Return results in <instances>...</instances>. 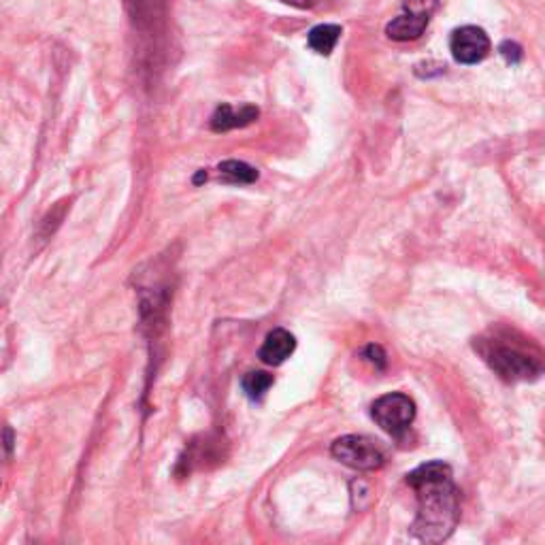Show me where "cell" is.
Listing matches in <instances>:
<instances>
[{"mask_svg": "<svg viewBox=\"0 0 545 545\" xmlns=\"http://www.w3.org/2000/svg\"><path fill=\"white\" fill-rule=\"evenodd\" d=\"M241 386L249 401H260L266 390L272 386V375L264 373V371H249V373L243 377Z\"/></svg>", "mask_w": 545, "mask_h": 545, "instance_id": "obj_11", "label": "cell"}, {"mask_svg": "<svg viewBox=\"0 0 545 545\" xmlns=\"http://www.w3.org/2000/svg\"><path fill=\"white\" fill-rule=\"evenodd\" d=\"M367 353H369V361L371 362H377L380 364V369H384V364H386V353H384V350H381L380 345H369L367 347Z\"/></svg>", "mask_w": 545, "mask_h": 545, "instance_id": "obj_13", "label": "cell"}, {"mask_svg": "<svg viewBox=\"0 0 545 545\" xmlns=\"http://www.w3.org/2000/svg\"><path fill=\"white\" fill-rule=\"evenodd\" d=\"M373 420L377 426H381L392 437H401L415 420V403L411 401L407 394L392 392L384 394L373 403Z\"/></svg>", "mask_w": 545, "mask_h": 545, "instance_id": "obj_3", "label": "cell"}, {"mask_svg": "<svg viewBox=\"0 0 545 545\" xmlns=\"http://www.w3.org/2000/svg\"><path fill=\"white\" fill-rule=\"evenodd\" d=\"M281 3L292 4V7H299V9H313L316 4H320L322 0H281Z\"/></svg>", "mask_w": 545, "mask_h": 545, "instance_id": "obj_14", "label": "cell"}, {"mask_svg": "<svg viewBox=\"0 0 545 545\" xmlns=\"http://www.w3.org/2000/svg\"><path fill=\"white\" fill-rule=\"evenodd\" d=\"M258 115L260 112L256 107H252V104H246V107H241L239 112H237L235 107H230V104H219L211 118V129L216 132L243 129V126L256 121Z\"/></svg>", "mask_w": 545, "mask_h": 545, "instance_id": "obj_7", "label": "cell"}, {"mask_svg": "<svg viewBox=\"0 0 545 545\" xmlns=\"http://www.w3.org/2000/svg\"><path fill=\"white\" fill-rule=\"evenodd\" d=\"M407 484L415 490L417 515L411 532L422 543H442L458 524V490L450 465L442 460L426 462L407 475Z\"/></svg>", "mask_w": 545, "mask_h": 545, "instance_id": "obj_1", "label": "cell"}, {"mask_svg": "<svg viewBox=\"0 0 545 545\" xmlns=\"http://www.w3.org/2000/svg\"><path fill=\"white\" fill-rule=\"evenodd\" d=\"M498 54L505 58L509 65H518L522 60V48L518 43H514V40H505V43L498 48Z\"/></svg>", "mask_w": 545, "mask_h": 545, "instance_id": "obj_12", "label": "cell"}, {"mask_svg": "<svg viewBox=\"0 0 545 545\" xmlns=\"http://www.w3.org/2000/svg\"><path fill=\"white\" fill-rule=\"evenodd\" d=\"M294 350H297V339H294L286 328H275L266 335L264 344L258 352V358L264 364L277 367V364L288 361Z\"/></svg>", "mask_w": 545, "mask_h": 545, "instance_id": "obj_6", "label": "cell"}, {"mask_svg": "<svg viewBox=\"0 0 545 545\" xmlns=\"http://www.w3.org/2000/svg\"><path fill=\"white\" fill-rule=\"evenodd\" d=\"M219 177L228 183H254L258 179V171L241 160H226L218 166Z\"/></svg>", "mask_w": 545, "mask_h": 545, "instance_id": "obj_10", "label": "cell"}, {"mask_svg": "<svg viewBox=\"0 0 545 545\" xmlns=\"http://www.w3.org/2000/svg\"><path fill=\"white\" fill-rule=\"evenodd\" d=\"M478 350L492 371L505 381H529L541 373V361L537 353L509 345L501 339H481Z\"/></svg>", "mask_w": 545, "mask_h": 545, "instance_id": "obj_2", "label": "cell"}, {"mask_svg": "<svg viewBox=\"0 0 545 545\" xmlns=\"http://www.w3.org/2000/svg\"><path fill=\"white\" fill-rule=\"evenodd\" d=\"M450 49L460 65H478L490 54V39L478 26H462L451 32Z\"/></svg>", "mask_w": 545, "mask_h": 545, "instance_id": "obj_5", "label": "cell"}, {"mask_svg": "<svg viewBox=\"0 0 545 545\" xmlns=\"http://www.w3.org/2000/svg\"><path fill=\"white\" fill-rule=\"evenodd\" d=\"M426 17L407 13V11H403L401 15L394 17L390 24L386 26V34L388 39L398 40V43H405V40H415L420 39L422 34H424L426 26H428Z\"/></svg>", "mask_w": 545, "mask_h": 545, "instance_id": "obj_8", "label": "cell"}, {"mask_svg": "<svg viewBox=\"0 0 545 545\" xmlns=\"http://www.w3.org/2000/svg\"><path fill=\"white\" fill-rule=\"evenodd\" d=\"M330 451L339 462L358 469V471H375L384 465V451L361 434H345V437L337 439Z\"/></svg>", "mask_w": 545, "mask_h": 545, "instance_id": "obj_4", "label": "cell"}, {"mask_svg": "<svg viewBox=\"0 0 545 545\" xmlns=\"http://www.w3.org/2000/svg\"><path fill=\"white\" fill-rule=\"evenodd\" d=\"M341 34H344V31H341V26L337 24H320L311 28L307 40H309V48L316 51V54L328 56L330 51L337 48Z\"/></svg>", "mask_w": 545, "mask_h": 545, "instance_id": "obj_9", "label": "cell"}]
</instances>
